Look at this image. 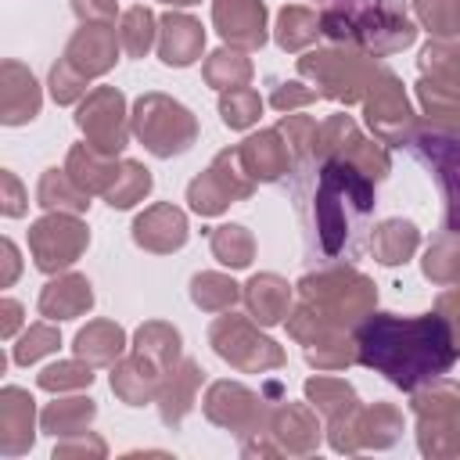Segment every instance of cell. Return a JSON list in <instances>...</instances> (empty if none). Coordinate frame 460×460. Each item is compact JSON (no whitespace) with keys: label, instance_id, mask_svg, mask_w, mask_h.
<instances>
[{"label":"cell","instance_id":"45","mask_svg":"<svg viewBox=\"0 0 460 460\" xmlns=\"http://www.w3.org/2000/svg\"><path fill=\"white\" fill-rule=\"evenodd\" d=\"M72 7H75V14L83 18V22H97V18H111L115 14V4L111 0H72Z\"/></svg>","mask_w":460,"mask_h":460},{"label":"cell","instance_id":"37","mask_svg":"<svg viewBox=\"0 0 460 460\" xmlns=\"http://www.w3.org/2000/svg\"><path fill=\"white\" fill-rule=\"evenodd\" d=\"M205 75H208L212 86H230L234 90V86H244V79L252 75V65L237 50H216L205 65Z\"/></svg>","mask_w":460,"mask_h":460},{"label":"cell","instance_id":"36","mask_svg":"<svg viewBox=\"0 0 460 460\" xmlns=\"http://www.w3.org/2000/svg\"><path fill=\"white\" fill-rule=\"evenodd\" d=\"M219 111H223V122H226L230 129H244V126H252V122L259 119L262 101H259L255 90H248V86H234L230 93L219 97Z\"/></svg>","mask_w":460,"mask_h":460},{"label":"cell","instance_id":"39","mask_svg":"<svg viewBox=\"0 0 460 460\" xmlns=\"http://www.w3.org/2000/svg\"><path fill=\"white\" fill-rule=\"evenodd\" d=\"M420 22L438 36H460V0H417Z\"/></svg>","mask_w":460,"mask_h":460},{"label":"cell","instance_id":"30","mask_svg":"<svg viewBox=\"0 0 460 460\" xmlns=\"http://www.w3.org/2000/svg\"><path fill=\"white\" fill-rule=\"evenodd\" d=\"M305 395L331 417V420H338V417H345V413H352L359 402H356V392L345 385V381H338V377H313V381H305Z\"/></svg>","mask_w":460,"mask_h":460},{"label":"cell","instance_id":"49","mask_svg":"<svg viewBox=\"0 0 460 460\" xmlns=\"http://www.w3.org/2000/svg\"><path fill=\"white\" fill-rule=\"evenodd\" d=\"M83 449L104 453V442H101V438H90V442H83V438H79V442H58V446H54V460H58V456H68V453H83Z\"/></svg>","mask_w":460,"mask_h":460},{"label":"cell","instance_id":"21","mask_svg":"<svg viewBox=\"0 0 460 460\" xmlns=\"http://www.w3.org/2000/svg\"><path fill=\"white\" fill-rule=\"evenodd\" d=\"M90 305H93V291H90V280L79 273L50 280L40 295V313L47 320H72V316L86 313Z\"/></svg>","mask_w":460,"mask_h":460},{"label":"cell","instance_id":"27","mask_svg":"<svg viewBox=\"0 0 460 460\" xmlns=\"http://www.w3.org/2000/svg\"><path fill=\"white\" fill-rule=\"evenodd\" d=\"M370 248H374L377 262H385V266H399V262H406L410 252L417 248V226L406 223V219H388V223H381V226L374 230Z\"/></svg>","mask_w":460,"mask_h":460},{"label":"cell","instance_id":"47","mask_svg":"<svg viewBox=\"0 0 460 460\" xmlns=\"http://www.w3.org/2000/svg\"><path fill=\"white\" fill-rule=\"evenodd\" d=\"M280 129H284V133H313L316 126H313L309 119H284V122H280ZM309 144H316V140H302V137L295 140V151H298V158H309V155H305V147H309Z\"/></svg>","mask_w":460,"mask_h":460},{"label":"cell","instance_id":"1","mask_svg":"<svg viewBox=\"0 0 460 460\" xmlns=\"http://www.w3.org/2000/svg\"><path fill=\"white\" fill-rule=\"evenodd\" d=\"M359 363L381 370L392 385L413 392L424 381L446 374L456 359V338L442 313H428L417 320H399L392 313H377L356 331Z\"/></svg>","mask_w":460,"mask_h":460},{"label":"cell","instance_id":"11","mask_svg":"<svg viewBox=\"0 0 460 460\" xmlns=\"http://www.w3.org/2000/svg\"><path fill=\"white\" fill-rule=\"evenodd\" d=\"M255 435L270 438V453H309L320 442V424L313 420L309 410L284 402V406L266 413V424Z\"/></svg>","mask_w":460,"mask_h":460},{"label":"cell","instance_id":"15","mask_svg":"<svg viewBox=\"0 0 460 460\" xmlns=\"http://www.w3.org/2000/svg\"><path fill=\"white\" fill-rule=\"evenodd\" d=\"M32 420L36 406L25 388H4L0 392V453L4 456H22L32 446Z\"/></svg>","mask_w":460,"mask_h":460},{"label":"cell","instance_id":"31","mask_svg":"<svg viewBox=\"0 0 460 460\" xmlns=\"http://www.w3.org/2000/svg\"><path fill=\"white\" fill-rule=\"evenodd\" d=\"M147 190H151V172H147L144 165H137V162H122L119 172H115V180L108 183L104 198H108L111 208H129V205L140 201Z\"/></svg>","mask_w":460,"mask_h":460},{"label":"cell","instance_id":"19","mask_svg":"<svg viewBox=\"0 0 460 460\" xmlns=\"http://www.w3.org/2000/svg\"><path fill=\"white\" fill-rule=\"evenodd\" d=\"M237 155H241V165L252 180L273 183V180H280V172H288V144H280L277 129H266V133L244 140L237 147Z\"/></svg>","mask_w":460,"mask_h":460},{"label":"cell","instance_id":"44","mask_svg":"<svg viewBox=\"0 0 460 460\" xmlns=\"http://www.w3.org/2000/svg\"><path fill=\"white\" fill-rule=\"evenodd\" d=\"M334 11H345L349 18H356L363 11H399V0H338Z\"/></svg>","mask_w":460,"mask_h":460},{"label":"cell","instance_id":"17","mask_svg":"<svg viewBox=\"0 0 460 460\" xmlns=\"http://www.w3.org/2000/svg\"><path fill=\"white\" fill-rule=\"evenodd\" d=\"M133 241L151 252H172L187 241V219L172 205H155L133 223Z\"/></svg>","mask_w":460,"mask_h":460},{"label":"cell","instance_id":"29","mask_svg":"<svg viewBox=\"0 0 460 460\" xmlns=\"http://www.w3.org/2000/svg\"><path fill=\"white\" fill-rule=\"evenodd\" d=\"M399 431H402V417H399L395 406L377 402L374 410H363L359 413V449L363 446H374V449L392 446L399 438Z\"/></svg>","mask_w":460,"mask_h":460},{"label":"cell","instance_id":"50","mask_svg":"<svg viewBox=\"0 0 460 460\" xmlns=\"http://www.w3.org/2000/svg\"><path fill=\"white\" fill-rule=\"evenodd\" d=\"M0 309H4V327H0V334H4V338H11V334H14V327H18V313H22V305H18L14 298H4V305H0Z\"/></svg>","mask_w":460,"mask_h":460},{"label":"cell","instance_id":"6","mask_svg":"<svg viewBox=\"0 0 460 460\" xmlns=\"http://www.w3.org/2000/svg\"><path fill=\"white\" fill-rule=\"evenodd\" d=\"M413 147L420 151V158L438 169V180L446 187V230L449 234H460V137L453 129H424L413 137Z\"/></svg>","mask_w":460,"mask_h":460},{"label":"cell","instance_id":"52","mask_svg":"<svg viewBox=\"0 0 460 460\" xmlns=\"http://www.w3.org/2000/svg\"><path fill=\"white\" fill-rule=\"evenodd\" d=\"M446 298H449L453 305H460V288H456V291H446ZM446 323H449V331H453V338H456V349H460V313H456V316H446Z\"/></svg>","mask_w":460,"mask_h":460},{"label":"cell","instance_id":"53","mask_svg":"<svg viewBox=\"0 0 460 460\" xmlns=\"http://www.w3.org/2000/svg\"><path fill=\"white\" fill-rule=\"evenodd\" d=\"M165 4H198V0H165Z\"/></svg>","mask_w":460,"mask_h":460},{"label":"cell","instance_id":"48","mask_svg":"<svg viewBox=\"0 0 460 460\" xmlns=\"http://www.w3.org/2000/svg\"><path fill=\"white\" fill-rule=\"evenodd\" d=\"M313 97H316L313 90H284V86H280V90L273 93V108H280V111H291L295 104H309Z\"/></svg>","mask_w":460,"mask_h":460},{"label":"cell","instance_id":"41","mask_svg":"<svg viewBox=\"0 0 460 460\" xmlns=\"http://www.w3.org/2000/svg\"><path fill=\"white\" fill-rule=\"evenodd\" d=\"M54 349H58V331L47 327V323H36V327H29V331L22 334V341L14 345V363L29 367V363H36L40 356H47V352H54Z\"/></svg>","mask_w":460,"mask_h":460},{"label":"cell","instance_id":"10","mask_svg":"<svg viewBox=\"0 0 460 460\" xmlns=\"http://www.w3.org/2000/svg\"><path fill=\"white\" fill-rule=\"evenodd\" d=\"M298 68L305 75H320V83L327 86L323 93L327 97H338V101H356L359 90H363V83H367V72H370V65L363 61V54H345L341 58L334 50L309 54V58L298 61Z\"/></svg>","mask_w":460,"mask_h":460},{"label":"cell","instance_id":"43","mask_svg":"<svg viewBox=\"0 0 460 460\" xmlns=\"http://www.w3.org/2000/svg\"><path fill=\"white\" fill-rule=\"evenodd\" d=\"M83 90H86V79H83L79 72H72L65 61H58V65L50 68V93H54V101H58V104L75 101Z\"/></svg>","mask_w":460,"mask_h":460},{"label":"cell","instance_id":"3","mask_svg":"<svg viewBox=\"0 0 460 460\" xmlns=\"http://www.w3.org/2000/svg\"><path fill=\"white\" fill-rule=\"evenodd\" d=\"M417 413V442L428 456H456L460 453V385L438 381L428 392L413 395Z\"/></svg>","mask_w":460,"mask_h":460},{"label":"cell","instance_id":"23","mask_svg":"<svg viewBox=\"0 0 460 460\" xmlns=\"http://www.w3.org/2000/svg\"><path fill=\"white\" fill-rule=\"evenodd\" d=\"M40 111V90H36V79L32 72H25L18 61H7L4 65V122L7 126H18V122H29L36 119Z\"/></svg>","mask_w":460,"mask_h":460},{"label":"cell","instance_id":"8","mask_svg":"<svg viewBox=\"0 0 460 460\" xmlns=\"http://www.w3.org/2000/svg\"><path fill=\"white\" fill-rule=\"evenodd\" d=\"M212 345L223 359H230L241 370H262V367H280L284 363V352L270 338L255 334L237 316H223V320L212 323Z\"/></svg>","mask_w":460,"mask_h":460},{"label":"cell","instance_id":"22","mask_svg":"<svg viewBox=\"0 0 460 460\" xmlns=\"http://www.w3.org/2000/svg\"><path fill=\"white\" fill-rule=\"evenodd\" d=\"M201 43H205V32L194 18L187 14H165L162 18V43H158V54L165 65H194V58L201 54Z\"/></svg>","mask_w":460,"mask_h":460},{"label":"cell","instance_id":"46","mask_svg":"<svg viewBox=\"0 0 460 460\" xmlns=\"http://www.w3.org/2000/svg\"><path fill=\"white\" fill-rule=\"evenodd\" d=\"M4 216H22L25 212V198H22V187L11 172H4Z\"/></svg>","mask_w":460,"mask_h":460},{"label":"cell","instance_id":"4","mask_svg":"<svg viewBox=\"0 0 460 460\" xmlns=\"http://www.w3.org/2000/svg\"><path fill=\"white\" fill-rule=\"evenodd\" d=\"M133 129L137 137L144 140V147L158 158H169V155H180L194 144V119L183 104L162 97V93H147L137 101V115H133Z\"/></svg>","mask_w":460,"mask_h":460},{"label":"cell","instance_id":"12","mask_svg":"<svg viewBox=\"0 0 460 460\" xmlns=\"http://www.w3.org/2000/svg\"><path fill=\"white\" fill-rule=\"evenodd\" d=\"M370 86H374V97L367 101V122H370V129L381 140H388V144L402 140L406 137V126L413 119L410 115V104L402 97V86L395 83L392 72H381V86L377 83H370Z\"/></svg>","mask_w":460,"mask_h":460},{"label":"cell","instance_id":"28","mask_svg":"<svg viewBox=\"0 0 460 460\" xmlns=\"http://www.w3.org/2000/svg\"><path fill=\"white\" fill-rule=\"evenodd\" d=\"M40 205L43 208H68V212H83L90 205V190H83L68 169H47L40 180Z\"/></svg>","mask_w":460,"mask_h":460},{"label":"cell","instance_id":"26","mask_svg":"<svg viewBox=\"0 0 460 460\" xmlns=\"http://www.w3.org/2000/svg\"><path fill=\"white\" fill-rule=\"evenodd\" d=\"M93 413H97L93 399H58V402H50V406L43 410L40 424H43L47 435L68 438V435H83L86 424L93 420Z\"/></svg>","mask_w":460,"mask_h":460},{"label":"cell","instance_id":"14","mask_svg":"<svg viewBox=\"0 0 460 460\" xmlns=\"http://www.w3.org/2000/svg\"><path fill=\"white\" fill-rule=\"evenodd\" d=\"M61 61H65L72 72H79L83 79L108 72L111 61H115V32H111L108 25L86 22V25L72 36V43H68V50H65Z\"/></svg>","mask_w":460,"mask_h":460},{"label":"cell","instance_id":"16","mask_svg":"<svg viewBox=\"0 0 460 460\" xmlns=\"http://www.w3.org/2000/svg\"><path fill=\"white\" fill-rule=\"evenodd\" d=\"M212 18L216 29L241 47H262L266 40V7L259 0H216Z\"/></svg>","mask_w":460,"mask_h":460},{"label":"cell","instance_id":"42","mask_svg":"<svg viewBox=\"0 0 460 460\" xmlns=\"http://www.w3.org/2000/svg\"><path fill=\"white\" fill-rule=\"evenodd\" d=\"M420 68L438 75V79H446L453 90H460V50H446L442 43H431L424 50V58H420Z\"/></svg>","mask_w":460,"mask_h":460},{"label":"cell","instance_id":"32","mask_svg":"<svg viewBox=\"0 0 460 460\" xmlns=\"http://www.w3.org/2000/svg\"><path fill=\"white\" fill-rule=\"evenodd\" d=\"M137 352L147 356L151 363H158L162 370H169L180 356V334L165 323H144L137 331Z\"/></svg>","mask_w":460,"mask_h":460},{"label":"cell","instance_id":"2","mask_svg":"<svg viewBox=\"0 0 460 460\" xmlns=\"http://www.w3.org/2000/svg\"><path fill=\"white\" fill-rule=\"evenodd\" d=\"M316 241L323 255H356V241L363 234V219L374 208V187L367 172H359L352 162L331 158L320 169L316 180Z\"/></svg>","mask_w":460,"mask_h":460},{"label":"cell","instance_id":"13","mask_svg":"<svg viewBox=\"0 0 460 460\" xmlns=\"http://www.w3.org/2000/svg\"><path fill=\"white\" fill-rule=\"evenodd\" d=\"M226 165H230V151H223V155L212 162V169L201 172V176L187 187V198H190V208H194V212L216 216V212H223L234 198H248V194H252V183H248V180H230Z\"/></svg>","mask_w":460,"mask_h":460},{"label":"cell","instance_id":"38","mask_svg":"<svg viewBox=\"0 0 460 460\" xmlns=\"http://www.w3.org/2000/svg\"><path fill=\"white\" fill-rule=\"evenodd\" d=\"M119 40H122V47H126L133 58L147 54V47H151V40H155V14H151L147 7H129L126 18H122Z\"/></svg>","mask_w":460,"mask_h":460},{"label":"cell","instance_id":"24","mask_svg":"<svg viewBox=\"0 0 460 460\" xmlns=\"http://www.w3.org/2000/svg\"><path fill=\"white\" fill-rule=\"evenodd\" d=\"M288 284L277 277V273H259L248 280V291H244V302L252 309V316L259 323H277L284 313H288Z\"/></svg>","mask_w":460,"mask_h":460},{"label":"cell","instance_id":"33","mask_svg":"<svg viewBox=\"0 0 460 460\" xmlns=\"http://www.w3.org/2000/svg\"><path fill=\"white\" fill-rule=\"evenodd\" d=\"M212 252H216L219 262L241 270V266L252 262L255 241H252V234H248L244 226H234V223H230V226H216V230H212Z\"/></svg>","mask_w":460,"mask_h":460},{"label":"cell","instance_id":"5","mask_svg":"<svg viewBox=\"0 0 460 460\" xmlns=\"http://www.w3.org/2000/svg\"><path fill=\"white\" fill-rule=\"evenodd\" d=\"M86 244H90V234L72 216H47L29 230V248H32V259L43 273L72 266Z\"/></svg>","mask_w":460,"mask_h":460},{"label":"cell","instance_id":"9","mask_svg":"<svg viewBox=\"0 0 460 460\" xmlns=\"http://www.w3.org/2000/svg\"><path fill=\"white\" fill-rule=\"evenodd\" d=\"M259 402H262V399H259L255 392H248L244 385L216 381V385L208 388L205 413H208V420H216V424H223V428H230V431H237V435L244 438V435L262 431V424H266Z\"/></svg>","mask_w":460,"mask_h":460},{"label":"cell","instance_id":"20","mask_svg":"<svg viewBox=\"0 0 460 460\" xmlns=\"http://www.w3.org/2000/svg\"><path fill=\"white\" fill-rule=\"evenodd\" d=\"M198 363L194 359H183L180 367H169L165 377H162V388H158V402H162V420L169 428H176L190 406H194V392H198Z\"/></svg>","mask_w":460,"mask_h":460},{"label":"cell","instance_id":"34","mask_svg":"<svg viewBox=\"0 0 460 460\" xmlns=\"http://www.w3.org/2000/svg\"><path fill=\"white\" fill-rule=\"evenodd\" d=\"M316 32H320V22H316L313 11H305V7H284V11H280L277 43H280L284 50H298V47L313 43Z\"/></svg>","mask_w":460,"mask_h":460},{"label":"cell","instance_id":"40","mask_svg":"<svg viewBox=\"0 0 460 460\" xmlns=\"http://www.w3.org/2000/svg\"><path fill=\"white\" fill-rule=\"evenodd\" d=\"M93 381V370L90 363H50L47 370H40L36 385L47 388V392H65V388H86Z\"/></svg>","mask_w":460,"mask_h":460},{"label":"cell","instance_id":"25","mask_svg":"<svg viewBox=\"0 0 460 460\" xmlns=\"http://www.w3.org/2000/svg\"><path fill=\"white\" fill-rule=\"evenodd\" d=\"M122 345H126L122 327L104 323V320H97V323H90V327H83V331L75 334V352H79V359L97 363V367L115 363L119 352H122Z\"/></svg>","mask_w":460,"mask_h":460},{"label":"cell","instance_id":"18","mask_svg":"<svg viewBox=\"0 0 460 460\" xmlns=\"http://www.w3.org/2000/svg\"><path fill=\"white\" fill-rule=\"evenodd\" d=\"M162 377H165V370H162L158 363H151L147 356L137 352L133 359H126V363L111 374V392H115L126 406H144V402H151V399L158 395Z\"/></svg>","mask_w":460,"mask_h":460},{"label":"cell","instance_id":"51","mask_svg":"<svg viewBox=\"0 0 460 460\" xmlns=\"http://www.w3.org/2000/svg\"><path fill=\"white\" fill-rule=\"evenodd\" d=\"M4 259H7L4 284H11V280H14V273H18V252H14V244H11V241H4Z\"/></svg>","mask_w":460,"mask_h":460},{"label":"cell","instance_id":"35","mask_svg":"<svg viewBox=\"0 0 460 460\" xmlns=\"http://www.w3.org/2000/svg\"><path fill=\"white\" fill-rule=\"evenodd\" d=\"M190 298H194V305H201L208 313H219V309L237 302V284L219 277V273H198L190 280Z\"/></svg>","mask_w":460,"mask_h":460},{"label":"cell","instance_id":"7","mask_svg":"<svg viewBox=\"0 0 460 460\" xmlns=\"http://www.w3.org/2000/svg\"><path fill=\"white\" fill-rule=\"evenodd\" d=\"M79 129L86 133V144L101 155H119L126 147V122H122V93L111 86L93 90L75 115Z\"/></svg>","mask_w":460,"mask_h":460}]
</instances>
